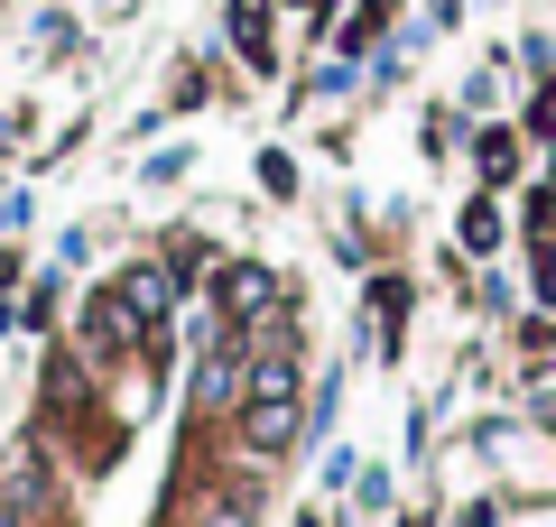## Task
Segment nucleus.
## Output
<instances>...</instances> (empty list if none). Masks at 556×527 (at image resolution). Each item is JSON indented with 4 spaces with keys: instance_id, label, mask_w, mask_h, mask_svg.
Instances as JSON below:
<instances>
[{
    "instance_id": "12",
    "label": "nucleus",
    "mask_w": 556,
    "mask_h": 527,
    "mask_svg": "<svg viewBox=\"0 0 556 527\" xmlns=\"http://www.w3.org/2000/svg\"><path fill=\"white\" fill-rule=\"evenodd\" d=\"M519 351H529V361H547V351H556V314H529V324H519Z\"/></svg>"
},
{
    "instance_id": "14",
    "label": "nucleus",
    "mask_w": 556,
    "mask_h": 527,
    "mask_svg": "<svg viewBox=\"0 0 556 527\" xmlns=\"http://www.w3.org/2000/svg\"><path fill=\"white\" fill-rule=\"evenodd\" d=\"M288 10H298L306 28H325V20H334V0H288Z\"/></svg>"
},
{
    "instance_id": "1",
    "label": "nucleus",
    "mask_w": 556,
    "mask_h": 527,
    "mask_svg": "<svg viewBox=\"0 0 556 527\" xmlns=\"http://www.w3.org/2000/svg\"><path fill=\"white\" fill-rule=\"evenodd\" d=\"M112 306L130 314V324H139V343H149V333H167V314L186 306V278L167 269V259H130V269L112 278Z\"/></svg>"
},
{
    "instance_id": "9",
    "label": "nucleus",
    "mask_w": 556,
    "mask_h": 527,
    "mask_svg": "<svg viewBox=\"0 0 556 527\" xmlns=\"http://www.w3.org/2000/svg\"><path fill=\"white\" fill-rule=\"evenodd\" d=\"M186 527H260V518H251V500H232V490H204V500L186 509Z\"/></svg>"
},
{
    "instance_id": "13",
    "label": "nucleus",
    "mask_w": 556,
    "mask_h": 527,
    "mask_svg": "<svg viewBox=\"0 0 556 527\" xmlns=\"http://www.w3.org/2000/svg\"><path fill=\"white\" fill-rule=\"evenodd\" d=\"M529 139H547V149H556V83L529 102Z\"/></svg>"
},
{
    "instance_id": "8",
    "label": "nucleus",
    "mask_w": 556,
    "mask_h": 527,
    "mask_svg": "<svg viewBox=\"0 0 556 527\" xmlns=\"http://www.w3.org/2000/svg\"><path fill=\"white\" fill-rule=\"evenodd\" d=\"M232 47H241V65H251V75H269V65H278V47H269V20H260L251 0H232Z\"/></svg>"
},
{
    "instance_id": "6",
    "label": "nucleus",
    "mask_w": 556,
    "mask_h": 527,
    "mask_svg": "<svg viewBox=\"0 0 556 527\" xmlns=\"http://www.w3.org/2000/svg\"><path fill=\"white\" fill-rule=\"evenodd\" d=\"M473 176H482V185H510V176H519V130L482 120V130H473Z\"/></svg>"
},
{
    "instance_id": "10",
    "label": "nucleus",
    "mask_w": 556,
    "mask_h": 527,
    "mask_svg": "<svg viewBox=\"0 0 556 527\" xmlns=\"http://www.w3.org/2000/svg\"><path fill=\"white\" fill-rule=\"evenodd\" d=\"M260 185H269V195H298V157H288V149H260Z\"/></svg>"
},
{
    "instance_id": "7",
    "label": "nucleus",
    "mask_w": 556,
    "mask_h": 527,
    "mask_svg": "<svg viewBox=\"0 0 556 527\" xmlns=\"http://www.w3.org/2000/svg\"><path fill=\"white\" fill-rule=\"evenodd\" d=\"M455 241H464V259H492V250H501V204L473 195V204L455 214Z\"/></svg>"
},
{
    "instance_id": "3",
    "label": "nucleus",
    "mask_w": 556,
    "mask_h": 527,
    "mask_svg": "<svg viewBox=\"0 0 556 527\" xmlns=\"http://www.w3.org/2000/svg\"><path fill=\"white\" fill-rule=\"evenodd\" d=\"M204 296H214V314H223V324H260V314H269L288 287H278V278L260 269V259H223V269L204 278Z\"/></svg>"
},
{
    "instance_id": "5",
    "label": "nucleus",
    "mask_w": 556,
    "mask_h": 527,
    "mask_svg": "<svg viewBox=\"0 0 556 527\" xmlns=\"http://www.w3.org/2000/svg\"><path fill=\"white\" fill-rule=\"evenodd\" d=\"M362 306H371V351L399 361V351H408V278H371Z\"/></svg>"
},
{
    "instance_id": "2",
    "label": "nucleus",
    "mask_w": 556,
    "mask_h": 527,
    "mask_svg": "<svg viewBox=\"0 0 556 527\" xmlns=\"http://www.w3.org/2000/svg\"><path fill=\"white\" fill-rule=\"evenodd\" d=\"M298 435H306V408H298V398H241V408H232V445L251 453V463H278Z\"/></svg>"
},
{
    "instance_id": "11",
    "label": "nucleus",
    "mask_w": 556,
    "mask_h": 527,
    "mask_svg": "<svg viewBox=\"0 0 556 527\" xmlns=\"http://www.w3.org/2000/svg\"><path fill=\"white\" fill-rule=\"evenodd\" d=\"M306 93H325V102H343V93H353V65H316V75H306ZM298 93V102H306Z\"/></svg>"
},
{
    "instance_id": "4",
    "label": "nucleus",
    "mask_w": 556,
    "mask_h": 527,
    "mask_svg": "<svg viewBox=\"0 0 556 527\" xmlns=\"http://www.w3.org/2000/svg\"><path fill=\"white\" fill-rule=\"evenodd\" d=\"M75 351H93V361H130V351H139V324L112 306V287L75 306Z\"/></svg>"
}]
</instances>
